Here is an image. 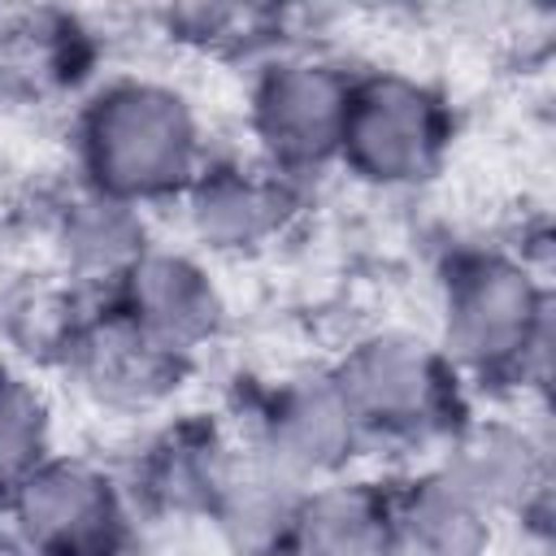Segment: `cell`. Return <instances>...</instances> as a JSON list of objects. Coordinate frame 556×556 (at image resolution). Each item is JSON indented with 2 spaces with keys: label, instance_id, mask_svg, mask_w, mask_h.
<instances>
[{
  "label": "cell",
  "instance_id": "obj_5",
  "mask_svg": "<svg viewBox=\"0 0 556 556\" xmlns=\"http://www.w3.org/2000/svg\"><path fill=\"white\" fill-rule=\"evenodd\" d=\"M356 65L317 39H295L248 65L243 148L313 187L334 174Z\"/></svg>",
  "mask_w": 556,
  "mask_h": 556
},
{
  "label": "cell",
  "instance_id": "obj_19",
  "mask_svg": "<svg viewBox=\"0 0 556 556\" xmlns=\"http://www.w3.org/2000/svg\"><path fill=\"white\" fill-rule=\"evenodd\" d=\"M61 452V391L52 378L0 361V513L13 491Z\"/></svg>",
  "mask_w": 556,
  "mask_h": 556
},
{
  "label": "cell",
  "instance_id": "obj_12",
  "mask_svg": "<svg viewBox=\"0 0 556 556\" xmlns=\"http://www.w3.org/2000/svg\"><path fill=\"white\" fill-rule=\"evenodd\" d=\"M109 304L130 326H139L152 343H161L165 352L182 356L195 369L230 334V321H235L222 265H213L195 248L165 235L126 274V282Z\"/></svg>",
  "mask_w": 556,
  "mask_h": 556
},
{
  "label": "cell",
  "instance_id": "obj_14",
  "mask_svg": "<svg viewBox=\"0 0 556 556\" xmlns=\"http://www.w3.org/2000/svg\"><path fill=\"white\" fill-rule=\"evenodd\" d=\"M96 83V30L83 13L0 4V100L70 104Z\"/></svg>",
  "mask_w": 556,
  "mask_h": 556
},
{
  "label": "cell",
  "instance_id": "obj_1",
  "mask_svg": "<svg viewBox=\"0 0 556 556\" xmlns=\"http://www.w3.org/2000/svg\"><path fill=\"white\" fill-rule=\"evenodd\" d=\"M426 330L473 400L543 408L556 300L547 261L534 248L508 235L452 243L434 265V317Z\"/></svg>",
  "mask_w": 556,
  "mask_h": 556
},
{
  "label": "cell",
  "instance_id": "obj_3",
  "mask_svg": "<svg viewBox=\"0 0 556 556\" xmlns=\"http://www.w3.org/2000/svg\"><path fill=\"white\" fill-rule=\"evenodd\" d=\"M348 408L356 413L374 456L426 460L469 417L473 395L439 352L426 326L369 321L356 326L326 361Z\"/></svg>",
  "mask_w": 556,
  "mask_h": 556
},
{
  "label": "cell",
  "instance_id": "obj_8",
  "mask_svg": "<svg viewBox=\"0 0 556 556\" xmlns=\"http://www.w3.org/2000/svg\"><path fill=\"white\" fill-rule=\"evenodd\" d=\"M235 430L261 460L300 486H321L374 465L369 439L326 361L291 365L261 382Z\"/></svg>",
  "mask_w": 556,
  "mask_h": 556
},
{
  "label": "cell",
  "instance_id": "obj_10",
  "mask_svg": "<svg viewBox=\"0 0 556 556\" xmlns=\"http://www.w3.org/2000/svg\"><path fill=\"white\" fill-rule=\"evenodd\" d=\"M35 556H130L139 539L135 500L117 465L61 447L0 513Z\"/></svg>",
  "mask_w": 556,
  "mask_h": 556
},
{
  "label": "cell",
  "instance_id": "obj_4",
  "mask_svg": "<svg viewBox=\"0 0 556 556\" xmlns=\"http://www.w3.org/2000/svg\"><path fill=\"white\" fill-rule=\"evenodd\" d=\"M452 96L404 65H356L334 169L378 195H413L443 178L456 152Z\"/></svg>",
  "mask_w": 556,
  "mask_h": 556
},
{
  "label": "cell",
  "instance_id": "obj_15",
  "mask_svg": "<svg viewBox=\"0 0 556 556\" xmlns=\"http://www.w3.org/2000/svg\"><path fill=\"white\" fill-rule=\"evenodd\" d=\"M400 556H495L504 526L434 456L387 473Z\"/></svg>",
  "mask_w": 556,
  "mask_h": 556
},
{
  "label": "cell",
  "instance_id": "obj_20",
  "mask_svg": "<svg viewBox=\"0 0 556 556\" xmlns=\"http://www.w3.org/2000/svg\"><path fill=\"white\" fill-rule=\"evenodd\" d=\"M0 556H35V552H30V543H26V539H22L4 517H0Z\"/></svg>",
  "mask_w": 556,
  "mask_h": 556
},
{
  "label": "cell",
  "instance_id": "obj_16",
  "mask_svg": "<svg viewBox=\"0 0 556 556\" xmlns=\"http://www.w3.org/2000/svg\"><path fill=\"white\" fill-rule=\"evenodd\" d=\"M304 491L295 478L261 460L243 439L235 460L226 465L217 495L204 513V526L217 534V543L230 556H282L304 504Z\"/></svg>",
  "mask_w": 556,
  "mask_h": 556
},
{
  "label": "cell",
  "instance_id": "obj_13",
  "mask_svg": "<svg viewBox=\"0 0 556 556\" xmlns=\"http://www.w3.org/2000/svg\"><path fill=\"white\" fill-rule=\"evenodd\" d=\"M239 452V430L226 417L169 413L139 430L135 456L117 465L139 521H200L217 495L226 465Z\"/></svg>",
  "mask_w": 556,
  "mask_h": 556
},
{
  "label": "cell",
  "instance_id": "obj_6",
  "mask_svg": "<svg viewBox=\"0 0 556 556\" xmlns=\"http://www.w3.org/2000/svg\"><path fill=\"white\" fill-rule=\"evenodd\" d=\"M48 378L87 413L143 430L182 408L195 365L152 343L113 304H87L70 326Z\"/></svg>",
  "mask_w": 556,
  "mask_h": 556
},
{
  "label": "cell",
  "instance_id": "obj_9",
  "mask_svg": "<svg viewBox=\"0 0 556 556\" xmlns=\"http://www.w3.org/2000/svg\"><path fill=\"white\" fill-rule=\"evenodd\" d=\"M434 460L478 495L504 530H521L526 539L547 543L552 530V434L543 426V408L526 404H491L469 408V417L447 434Z\"/></svg>",
  "mask_w": 556,
  "mask_h": 556
},
{
  "label": "cell",
  "instance_id": "obj_7",
  "mask_svg": "<svg viewBox=\"0 0 556 556\" xmlns=\"http://www.w3.org/2000/svg\"><path fill=\"white\" fill-rule=\"evenodd\" d=\"M308 191L248 148H217L169 208L174 239L213 265L265 261L304 226Z\"/></svg>",
  "mask_w": 556,
  "mask_h": 556
},
{
  "label": "cell",
  "instance_id": "obj_18",
  "mask_svg": "<svg viewBox=\"0 0 556 556\" xmlns=\"http://www.w3.org/2000/svg\"><path fill=\"white\" fill-rule=\"evenodd\" d=\"M152 26L169 48L187 56L230 65L243 61V70L265 52L304 39L291 30V13L269 4H165L152 13Z\"/></svg>",
  "mask_w": 556,
  "mask_h": 556
},
{
  "label": "cell",
  "instance_id": "obj_17",
  "mask_svg": "<svg viewBox=\"0 0 556 556\" xmlns=\"http://www.w3.org/2000/svg\"><path fill=\"white\" fill-rule=\"evenodd\" d=\"M282 556H400L387 473L356 469L308 486Z\"/></svg>",
  "mask_w": 556,
  "mask_h": 556
},
{
  "label": "cell",
  "instance_id": "obj_11",
  "mask_svg": "<svg viewBox=\"0 0 556 556\" xmlns=\"http://www.w3.org/2000/svg\"><path fill=\"white\" fill-rule=\"evenodd\" d=\"M161 243L156 213L83 187L74 174L52 187L35 213L39 265L78 300L109 304L126 274Z\"/></svg>",
  "mask_w": 556,
  "mask_h": 556
},
{
  "label": "cell",
  "instance_id": "obj_2",
  "mask_svg": "<svg viewBox=\"0 0 556 556\" xmlns=\"http://www.w3.org/2000/svg\"><path fill=\"white\" fill-rule=\"evenodd\" d=\"M217 152L204 104L156 70H113L70 104L74 178L148 213H169Z\"/></svg>",
  "mask_w": 556,
  "mask_h": 556
}]
</instances>
